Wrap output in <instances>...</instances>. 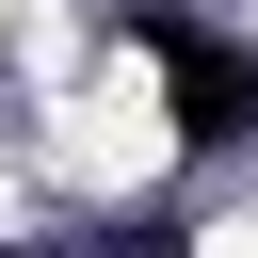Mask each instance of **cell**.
<instances>
[{
  "label": "cell",
  "instance_id": "1",
  "mask_svg": "<svg viewBox=\"0 0 258 258\" xmlns=\"http://www.w3.org/2000/svg\"><path fill=\"white\" fill-rule=\"evenodd\" d=\"M113 32L177 81V145L210 161V145H258V48L242 32H210L194 0H113Z\"/></svg>",
  "mask_w": 258,
  "mask_h": 258
},
{
  "label": "cell",
  "instance_id": "2",
  "mask_svg": "<svg viewBox=\"0 0 258 258\" xmlns=\"http://www.w3.org/2000/svg\"><path fill=\"white\" fill-rule=\"evenodd\" d=\"M81 258H194V210H113Z\"/></svg>",
  "mask_w": 258,
  "mask_h": 258
}]
</instances>
